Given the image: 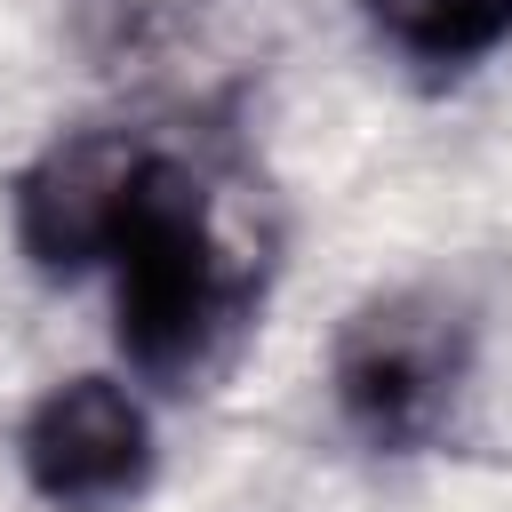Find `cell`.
I'll list each match as a JSON object with an SVG mask.
<instances>
[{"label":"cell","mask_w":512,"mask_h":512,"mask_svg":"<svg viewBox=\"0 0 512 512\" xmlns=\"http://www.w3.org/2000/svg\"><path fill=\"white\" fill-rule=\"evenodd\" d=\"M24 480L56 512H120L152 480V424L128 384L64 376L24 416Z\"/></svg>","instance_id":"obj_3"},{"label":"cell","mask_w":512,"mask_h":512,"mask_svg":"<svg viewBox=\"0 0 512 512\" xmlns=\"http://www.w3.org/2000/svg\"><path fill=\"white\" fill-rule=\"evenodd\" d=\"M96 264L112 272L120 352L160 384L200 376L256 304V264L224 240L200 168L152 136L136 144V168L104 216Z\"/></svg>","instance_id":"obj_1"},{"label":"cell","mask_w":512,"mask_h":512,"mask_svg":"<svg viewBox=\"0 0 512 512\" xmlns=\"http://www.w3.org/2000/svg\"><path fill=\"white\" fill-rule=\"evenodd\" d=\"M368 16L424 72H464L496 40H512V0H368Z\"/></svg>","instance_id":"obj_5"},{"label":"cell","mask_w":512,"mask_h":512,"mask_svg":"<svg viewBox=\"0 0 512 512\" xmlns=\"http://www.w3.org/2000/svg\"><path fill=\"white\" fill-rule=\"evenodd\" d=\"M464 368H472L464 312L432 288H400V296H376L344 320L328 384H336L344 424L368 448H424L448 424Z\"/></svg>","instance_id":"obj_2"},{"label":"cell","mask_w":512,"mask_h":512,"mask_svg":"<svg viewBox=\"0 0 512 512\" xmlns=\"http://www.w3.org/2000/svg\"><path fill=\"white\" fill-rule=\"evenodd\" d=\"M136 128H80V136H56L24 176H16V240L32 248L40 272H88L96 264V240H104V216L136 168Z\"/></svg>","instance_id":"obj_4"},{"label":"cell","mask_w":512,"mask_h":512,"mask_svg":"<svg viewBox=\"0 0 512 512\" xmlns=\"http://www.w3.org/2000/svg\"><path fill=\"white\" fill-rule=\"evenodd\" d=\"M64 24L96 72H128V64H152L184 40L192 0H64Z\"/></svg>","instance_id":"obj_6"}]
</instances>
